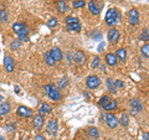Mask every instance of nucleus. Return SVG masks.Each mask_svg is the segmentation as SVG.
<instances>
[{
    "instance_id": "nucleus-38",
    "label": "nucleus",
    "mask_w": 149,
    "mask_h": 140,
    "mask_svg": "<svg viewBox=\"0 0 149 140\" xmlns=\"http://www.w3.org/2000/svg\"><path fill=\"white\" fill-rule=\"evenodd\" d=\"M6 130L9 133H14V132H15V125H14V124H8L6 125Z\"/></svg>"
},
{
    "instance_id": "nucleus-36",
    "label": "nucleus",
    "mask_w": 149,
    "mask_h": 140,
    "mask_svg": "<svg viewBox=\"0 0 149 140\" xmlns=\"http://www.w3.org/2000/svg\"><path fill=\"white\" fill-rule=\"evenodd\" d=\"M98 66H100V57H98V56H96V57L93 58V61H92V68L96 69Z\"/></svg>"
},
{
    "instance_id": "nucleus-41",
    "label": "nucleus",
    "mask_w": 149,
    "mask_h": 140,
    "mask_svg": "<svg viewBox=\"0 0 149 140\" xmlns=\"http://www.w3.org/2000/svg\"><path fill=\"white\" fill-rule=\"evenodd\" d=\"M143 140H149V133H143Z\"/></svg>"
},
{
    "instance_id": "nucleus-33",
    "label": "nucleus",
    "mask_w": 149,
    "mask_h": 140,
    "mask_svg": "<svg viewBox=\"0 0 149 140\" xmlns=\"http://www.w3.org/2000/svg\"><path fill=\"white\" fill-rule=\"evenodd\" d=\"M47 26L50 27V29H54V27L57 26V19L56 17H51L50 20L47 21Z\"/></svg>"
},
{
    "instance_id": "nucleus-46",
    "label": "nucleus",
    "mask_w": 149,
    "mask_h": 140,
    "mask_svg": "<svg viewBox=\"0 0 149 140\" xmlns=\"http://www.w3.org/2000/svg\"><path fill=\"white\" fill-rule=\"evenodd\" d=\"M0 140H4V138L1 137V135H0Z\"/></svg>"
},
{
    "instance_id": "nucleus-22",
    "label": "nucleus",
    "mask_w": 149,
    "mask_h": 140,
    "mask_svg": "<svg viewBox=\"0 0 149 140\" xmlns=\"http://www.w3.org/2000/svg\"><path fill=\"white\" fill-rule=\"evenodd\" d=\"M118 123L120 125H123V127H127V125L129 124V116L127 113H122V115H120V119L118 120Z\"/></svg>"
},
{
    "instance_id": "nucleus-8",
    "label": "nucleus",
    "mask_w": 149,
    "mask_h": 140,
    "mask_svg": "<svg viewBox=\"0 0 149 140\" xmlns=\"http://www.w3.org/2000/svg\"><path fill=\"white\" fill-rule=\"evenodd\" d=\"M88 9H90L91 14H93V15H98V14L101 12L102 4L98 3V1H95V0H91V1L88 3Z\"/></svg>"
},
{
    "instance_id": "nucleus-39",
    "label": "nucleus",
    "mask_w": 149,
    "mask_h": 140,
    "mask_svg": "<svg viewBox=\"0 0 149 140\" xmlns=\"http://www.w3.org/2000/svg\"><path fill=\"white\" fill-rule=\"evenodd\" d=\"M114 82H116V86H117V88H124V83L122 81L117 79V81H114Z\"/></svg>"
},
{
    "instance_id": "nucleus-40",
    "label": "nucleus",
    "mask_w": 149,
    "mask_h": 140,
    "mask_svg": "<svg viewBox=\"0 0 149 140\" xmlns=\"http://www.w3.org/2000/svg\"><path fill=\"white\" fill-rule=\"evenodd\" d=\"M35 140H46V138L41 134H37V135H35Z\"/></svg>"
},
{
    "instance_id": "nucleus-42",
    "label": "nucleus",
    "mask_w": 149,
    "mask_h": 140,
    "mask_svg": "<svg viewBox=\"0 0 149 140\" xmlns=\"http://www.w3.org/2000/svg\"><path fill=\"white\" fill-rule=\"evenodd\" d=\"M104 49V42H102L100 46H98V52H102V50Z\"/></svg>"
},
{
    "instance_id": "nucleus-43",
    "label": "nucleus",
    "mask_w": 149,
    "mask_h": 140,
    "mask_svg": "<svg viewBox=\"0 0 149 140\" xmlns=\"http://www.w3.org/2000/svg\"><path fill=\"white\" fill-rule=\"evenodd\" d=\"M14 89H15V92H16V93H17V94H19V93H20V88H19V87H17V86H16V87H15V88H14Z\"/></svg>"
},
{
    "instance_id": "nucleus-45",
    "label": "nucleus",
    "mask_w": 149,
    "mask_h": 140,
    "mask_svg": "<svg viewBox=\"0 0 149 140\" xmlns=\"http://www.w3.org/2000/svg\"><path fill=\"white\" fill-rule=\"evenodd\" d=\"M3 100H4V97H3V96H0V103H1Z\"/></svg>"
},
{
    "instance_id": "nucleus-35",
    "label": "nucleus",
    "mask_w": 149,
    "mask_h": 140,
    "mask_svg": "<svg viewBox=\"0 0 149 140\" xmlns=\"http://www.w3.org/2000/svg\"><path fill=\"white\" fill-rule=\"evenodd\" d=\"M141 51H142V53L146 56V57H149V44L148 45H144Z\"/></svg>"
},
{
    "instance_id": "nucleus-18",
    "label": "nucleus",
    "mask_w": 149,
    "mask_h": 140,
    "mask_svg": "<svg viewBox=\"0 0 149 140\" xmlns=\"http://www.w3.org/2000/svg\"><path fill=\"white\" fill-rule=\"evenodd\" d=\"M106 62L108 66H112L114 67L116 64H117V56L114 53H107L106 55Z\"/></svg>"
},
{
    "instance_id": "nucleus-3",
    "label": "nucleus",
    "mask_w": 149,
    "mask_h": 140,
    "mask_svg": "<svg viewBox=\"0 0 149 140\" xmlns=\"http://www.w3.org/2000/svg\"><path fill=\"white\" fill-rule=\"evenodd\" d=\"M13 31L15 32L16 36H24V35H29L30 34L29 26L22 24V22H15V24L13 25Z\"/></svg>"
},
{
    "instance_id": "nucleus-31",
    "label": "nucleus",
    "mask_w": 149,
    "mask_h": 140,
    "mask_svg": "<svg viewBox=\"0 0 149 140\" xmlns=\"http://www.w3.org/2000/svg\"><path fill=\"white\" fill-rule=\"evenodd\" d=\"M65 22H66L67 25L76 24V22H78V19H77V17H74V16H67L66 19H65Z\"/></svg>"
},
{
    "instance_id": "nucleus-16",
    "label": "nucleus",
    "mask_w": 149,
    "mask_h": 140,
    "mask_svg": "<svg viewBox=\"0 0 149 140\" xmlns=\"http://www.w3.org/2000/svg\"><path fill=\"white\" fill-rule=\"evenodd\" d=\"M107 37H108V41L112 44H116L117 41L119 40V32L118 30H116V29H111L108 31V35H107Z\"/></svg>"
},
{
    "instance_id": "nucleus-37",
    "label": "nucleus",
    "mask_w": 149,
    "mask_h": 140,
    "mask_svg": "<svg viewBox=\"0 0 149 140\" xmlns=\"http://www.w3.org/2000/svg\"><path fill=\"white\" fill-rule=\"evenodd\" d=\"M17 40L21 41V42H29L30 39H29V35H24V36H17Z\"/></svg>"
},
{
    "instance_id": "nucleus-19",
    "label": "nucleus",
    "mask_w": 149,
    "mask_h": 140,
    "mask_svg": "<svg viewBox=\"0 0 149 140\" xmlns=\"http://www.w3.org/2000/svg\"><path fill=\"white\" fill-rule=\"evenodd\" d=\"M106 85H107V88H108V91L111 93H117V86H116V82L112 78H107Z\"/></svg>"
},
{
    "instance_id": "nucleus-7",
    "label": "nucleus",
    "mask_w": 149,
    "mask_h": 140,
    "mask_svg": "<svg viewBox=\"0 0 149 140\" xmlns=\"http://www.w3.org/2000/svg\"><path fill=\"white\" fill-rule=\"evenodd\" d=\"M16 114L21 118H30L32 116V110L29 108V107H25V105H20L16 110Z\"/></svg>"
},
{
    "instance_id": "nucleus-2",
    "label": "nucleus",
    "mask_w": 149,
    "mask_h": 140,
    "mask_svg": "<svg viewBox=\"0 0 149 140\" xmlns=\"http://www.w3.org/2000/svg\"><path fill=\"white\" fill-rule=\"evenodd\" d=\"M120 20V14L118 12V10L116 9H109L106 14V24L108 26H113L114 24Z\"/></svg>"
},
{
    "instance_id": "nucleus-23",
    "label": "nucleus",
    "mask_w": 149,
    "mask_h": 140,
    "mask_svg": "<svg viewBox=\"0 0 149 140\" xmlns=\"http://www.w3.org/2000/svg\"><path fill=\"white\" fill-rule=\"evenodd\" d=\"M116 56H117V58H119L122 62H124L125 58H127V52H125L124 49H119V50H117V52H116Z\"/></svg>"
},
{
    "instance_id": "nucleus-25",
    "label": "nucleus",
    "mask_w": 149,
    "mask_h": 140,
    "mask_svg": "<svg viewBox=\"0 0 149 140\" xmlns=\"http://www.w3.org/2000/svg\"><path fill=\"white\" fill-rule=\"evenodd\" d=\"M8 20H9V14H8V11L5 10V9H1V10H0V22L5 24V22H8Z\"/></svg>"
},
{
    "instance_id": "nucleus-20",
    "label": "nucleus",
    "mask_w": 149,
    "mask_h": 140,
    "mask_svg": "<svg viewBox=\"0 0 149 140\" xmlns=\"http://www.w3.org/2000/svg\"><path fill=\"white\" fill-rule=\"evenodd\" d=\"M56 8H57V11L63 14L65 11H67V4L65 0H58L57 3H56Z\"/></svg>"
},
{
    "instance_id": "nucleus-5",
    "label": "nucleus",
    "mask_w": 149,
    "mask_h": 140,
    "mask_svg": "<svg viewBox=\"0 0 149 140\" xmlns=\"http://www.w3.org/2000/svg\"><path fill=\"white\" fill-rule=\"evenodd\" d=\"M103 120L106 122V124L108 125V127L111 129H116L118 127V119H117V116H116L114 114H111V113H106L103 114Z\"/></svg>"
},
{
    "instance_id": "nucleus-29",
    "label": "nucleus",
    "mask_w": 149,
    "mask_h": 140,
    "mask_svg": "<svg viewBox=\"0 0 149 140\" xmlns=\"http://www.w3.org/2000/svg\"><path fill=\"white\" fill-rule=\"evenodd\" d=\"M86 5V1L85 0H73L72 1V6L74 9H78V8H83Z\"/></svg>"
},
{
    "instance_id": "nucleus-30",
    "label": "nucleus",
    "mask_w": 149,
    "mask_h": 140,
    "mask_svg": "<svg viewBox=\"0 0 149 140\" xmlns=\"http://www.w3.org/2000/svg\"><path fill=\"white\" fill-rule=\"evenodd\" d=\"M20 46H21V41L14 40L13 42L10 44V50H11V51H17L19 49H20Z\"/></svg>"
},
{
    "instance_id": "nucleus-12",
    "label": "nucleus",
    "mask_w": 149,
    "mask_h": 140,
    "mask_svg": "<svg viewBox=\"0 0 149 140\" xmlns=\"http://www.w3.org/2000/svg\"><path fill=\"white\" fill-rule=\"evenodd\" d=\"M44 123H45L44 116L40 115V114H36L34 118H32V124H34V128L36 130H40L41 128H42L44 127Z\"/></svg>"
},
{
    "instance_id": "nucleus-27",
    "label": "nucleus",
    "mask_w": 149,
    "mask_h": 140,
    "mask_svg": "<svg viewBox=\"0 0 149 140\" xmlns=\"http://www.w3.org/2000/svg\"><path fill=\"white\" fill-rule=\"evenodd\" d=\"M87 132H88V134H90L92 138H95V139H98L100 138V133H98V130H97V128L91 127V128H88Z\"/></svg>"
},
{
    "instance_id": "nucleus-28",
    "label": "nucleus",
    "mask_w": 149,
    "mask_h": 140,
    "mask_svg": "<svg viewBox=\"0 0 149 140\" xmlns=\"http://www.w3.org/2000/svg\"><path fill=\"white\" fill-rule=\"evenodd\" d=\"M139 40L141 41H149V29H146L141 32L139 35Z\"/></svg>"
},
{
    "instance_id": "nucleus-44",
    "label": "nucleus",
    "mask_w": 149,
    "mask_h": 140,
    "mask_svg": "<svg viewBox=\"0 0 149 140\" xmlns=\"http://www.w3.org/2000/svg\"><path fill=\"white\" fill-rule=\"evenodd\" d=\"M101 69H102V72H106L107 69H106V66H101Z\"/></svg>"
},
{
    "instance_id": "nucleus-17",
    "label": "nucleus",
    "mask_w": 149,
    "mask_h": 140,
    "mask_svg": "<svg viewBox=\"0 0 149 140\" xmlns=\"http://www.w3.org/2000/svg\"><path fill=\"white\" fill-rule=\"evenodd\" d=\"M51 110H52V107H51L49 103H42L40 105V108H39V114L44 116L46 114L51 113Z\"/></svg>"
},
{
    "instance_id": "nucleus-47",
    "label": "nucleus",
    "mask_w": 149,
    "mask_h": 140,
    "mask_svg": "<svg viewBox=\"0 0 149 140\" xmlns=\"http://www.w3.org/2000/svg\"><path fill=\"white\" fill-rule=\"evenodd\" d=\"M108 140H113V139H108Z\"/></svg>"
},
{
    "instance_id": "nucleus-14",
    "label": "nucleus",
    "mask_w": 149,
    "mask_h": 140,
    "mask_svg": "<svg viewBox=\"0 0 149 140\" xmlns=\"http://www.w3.org/2000/svg\"><path fill=\"white\" fill-rule=\"evenodd\" d=\"M128 19H129V22L132 25H138V22H139V15H138V11L136 10V9H132V10H129Z\"/></svg>"
},
{
    "instance_id": "nucleus-6",
    "label": "nucleus",
    "mask_w": 149,
    "mask_h": 140,
    "mask_svg": "<svg viewBox=\"0 0 149 140\" xmlns=\"http://www.w3.org/2000/svg\"><path fill=\"white\" fill-rule=\"evenodd\" d=\"M101 85V79L98 76H95V74H92L87 78L86 81V86L90 88V89H96V88H98Z\"/></svg>"
},
{
    "instance_id": "nucleus-34",
    "label": "nucleus",
    "mask_w": 149,
    "mask_h": 140,
    "mask_svg": "<svg viewBox=\"0 0 149 140\" xmlns=\"http://www.w3.org/2000/svg\"><path fill=\"white\" fill-rule=\"evenodd\" d=\"M111 100V98L108 97V96H103V97H102L101 98V99H100V102H98V104H100V107H103L104 104H107V103H108V102Z\"/></svg>"
},
{
    "instance_id": "nucleus-26",
    "label": "nucleus",
    "mask_w": 149,
    "mask_h": 140,
    "mask_svg": "<svg viewBox=\"0 0 149 140\" xmlns=\"http://www.w3.org/2000/svg\"><path fill=\"white\" fill-rule=\"evenodd\" d=\"M44 58H45V62H46V64H47V66H54V64L56 63V62L54 61V58L51 57V55H50V51H49V52H46V53H45Z\"/></svg>"
},
{
    "instance_id": "nucleus-24",
    "label": "nucleus",
    "mask_w": 149,
    "mask_h": 140,
    "mask_svg": "<svg viewBox=\"0 0 149 140\" xmlns=\"http://www.w3.org/2000/svg\"><path fill=\"white\" fill-rule=\"evenodd\" d=\"M67 31H71V32H78V31H81V24H80V22H76V24L67 25Z\"/></svg>"
},
{
    "instance_id": "nucleus-13",
    "label": "nucleus",
    "mask_w": 149,
    "mask_h": 140,
    "mask_svg": "<svg viewBox=\"0 0 149 140\" xmlns=\"http://www.w3.org/2000/svg\"><path fill=\"white\" fill-rule=\"evenodd\" d=\"M130 104V108H132V114H136V113H141L143 110V105L141 104V102L138 99H132L129 102Z\"/></svg>"
},
{
    "instance_id": "nucleus-15",
    "label": "nucleus",
    "mask_w": 149,
    "mask_h": 140,
    "mask_svg": "<svg viewBox=\"0 0 149 140\" xmlns=\"http://www.w3.org/2000/svg\"><path fill=\"white\" fill-rule=\"evenodd\" d=\"M57 129H58V123L56 119H51L49 124H47V130L51 135H56L57 134Z\"/></svg>"
},
{
    "instance_id": "nucleus-21",
    "label": "nucleus",
    "mask_w": 149,
    "mask_h": 140,
    "mask_svg": "<svg viewBox=\"0 0 149 140\" xmlns=\"http://www.w3.org/2000/svg\"><path fill=\"white\" fill-rule=\"evenodd\" d=\"M104 110H114L116 108H117V102L116 100H113V99H111L108 103L107 104H104L103 107H102Z\"/></svg>"
},
{
    "instance_id": "nucleus-9",
    "label": "nucleus",
    "mask_w": 149,
    "mask_h": 140,
    "mask_svg": "<svg viewBox=\"0 0 149 140\" xmlns=\"http://www.w3.org/2000/svg\"><path fill=\"white\" fill-rule=\"evenodd\" d=\"M86 55L85 52H82V51H76V52L73 53V61L74 63H77V64H80V66H82V64H85L86 63Z\"/></svg>"
},
{
    "instance_id": "nucleus-11",
    "label": "nucleus",
    "mask_w": 149,
    "mask_h": 140,
    "mask_svg": "<svg viewBox=\"0 0 149 140\" xmlns=\"http://www.w3.org/2000/svg\"><path fill=\"white\" fill-rule=\"evenodd\" d=\"M11 112V105L8 100H3L0 103V116H5Z\"/></svg>"
},
{
    "instance_id": "nucleus-4",
    "label": "nucleus",
    "mask_w": 149,
    "mask_h": 140,
    "mask_svg": "<svg viewBox=\"0 0 149 140\" xmlns=\"http://www.w3.org/2000/svg\"><path fill=\"white\" fill-rule=\"evenodd\" d=\"M3 64H4V68H5V71L8 73H13L14 71H15V61H14V58L11 57L10 55L4 56Z\"/></svg>"
},
{
    "instance_id": "nucleus-1",
    "label": "nucleus",
    "mask_w": 149,
    "mask_h": 140,
    "mask_svg": "<svg viewBox=\"0 0 149 140\" xmlns=\"http://www.w3.org/2000/svg\"><path fill=\"white\" fill-rule=\"evenodd\" d=\"M45 92L49 96V98L54 102H57L61 99V92L58 91V88L55 85H46L45 86Z\"/></svg>"
},
{
    "instance_id": "nucleus-10",
    "label": "nucleus",
    "mask_w": 149,
    "mask_h": 140,
    "mask_svg": "<svg viewBox=\"0 0 149 140\" xmlns=\"http://www.w3.org/2000/svg\"><path fill=\"white\" fill-rule=\"evenodd\" d=\"M50 55H51V57L54 58V61H55V62H60V61H62V58H63V53H62V51L60 50L58 47H54V49H51Z\"/></svg>"
},
{
    "instance_id": "nucleus-32",
    "label": "nucleus",
    "mask_w": 149,
    "mask_h": 140,
    "mask_svg": "<svg viewBox=\"0 0 149 140\" xmlns=\"http://www.w3.org/2000/svg\"><path fill=\"white\" fill-rule=\"evenodd\" d=\"M67 83H68V81H67L66 77L61 78V79H60V82H58V88H60V89H65V88L67 87Z\"/></svg>"
}]
</instances>
